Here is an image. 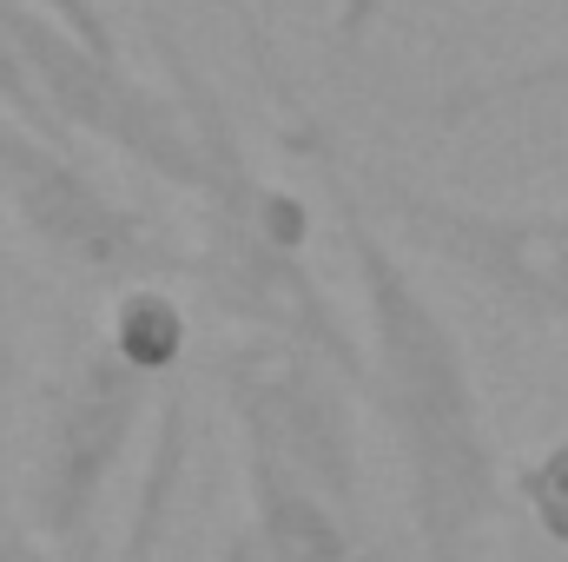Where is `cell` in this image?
<instances>
[{
	"label": "cell",
	"mask_w": 568,
	"mask_h": 562,
	"mask_svg": "<svg viewBox=\"0 0 568 562\" xmlns=\"http://www.w3.org/2000/svg\"><path fill=\"white\" fill-rule=\"evenodd\" d=\"M331 225L357 279V338H364V398L384 423L404 476V516L417 562H469L496 516L516 503L496 423L483 404L463 331L424 291V279L390 245L364 192L331 165Z\"/></svg>",
	"instance_id": "cell-1"
},
{
	"label": "cell",
	"mask_w": 568,
	"mask_h": 562,
	"mask_svg": "<svg viewBox=\"0 0 568 562\" xmlns=\"http://www.w3.org/2000/svg\"><path fill=\"white\" fill-rule=\"evenodd\" d=\"M159 53H165L172 93L185 100L199 145H205V192L192 199L199 205V245L185 259V279L199 291V304L232 331L311 344L331 364H344L351 378H364V338H351L324 279L311 272V205L291 185L258 172V159L245 152L219 87L172 40H159Z\"/></svg>",
	"instance_id": "cell-2"
},
{
	"label": "cell",
	"mask_w": 568,
	"mask_h": 562,
	"mask_svg": "<svg viewBox=\"0 0 568 562\" xmlns=\"http://www.w3.org/2000/svg\"><path fill=\"white\" fill-rule=\"evenodd\" d=\"M212 384H219V404L239 430V456L304 476L344 516H357V496H364V430H357L364 378H351L344 364H331L311 344L232 331L212 358Z\"/></svg>",
	"instance_id": "cell-3"
},
{
	"label": "cell",
	"mask_w": 568,
	"mask_h": 562,
	"mask_svg": "<svg viewBox=\"0 0 568 562\" xmlns=\"http://www.w3.org/2000/svg\"><path fill=\"white\" fill-rule=\"evenodd\" d=\"M0 20L13 27V47L53 113V127L73 140H100L120 159H133L145 179L199 199L205 192V145L185 113L179 93L152 87L126 67V53H100L87 47L60 13H47L40 0H0Z\"/></svg>",
	"instance_id": "cell-4"
},
{
	"label": "cell",
	"mask_w": 568,
	"mask_h": 562,
	"mask_svg": "<svg viewBox=\"0 0 568 562\" xmlns=\"http://www.w3.org/2000/svg\"><path fill=\"white\" fill-rule=\"evenodd\" d=\"M159 398L165 391L126 371L100 344V331L60 364L40 404L33 463H27V530L47 556L100 536V503L120 483L140 430L159 423Z\"/></svg>",
	"instance_id": "cell-5"
},
{
	"label": "cell",
	"mask_w": 568,
	"mask_h": 562,
	"mask_svg": "<svg viewBox=\"0 0 568 562\" xmlns=\"http://www.w3.org/2000/svg\"><path fill=\"white\" fill-rule=\"evenodd\" d=\"M344 179L384 225L417 239L429 259L463 272L516 318L568 338V205H483L377 165H344Z\"/></svg>",
	"instance_id": "cell-6"
},
{
	"label": "cell",
	"mask_w": 568,
	"mask_h": 562,
	"mask_svg": "<svg viewBox=\"0 0 568 562\" xmlns=\"http://www.w3.org/2000/svg\"><path fill=\"white\" fill-rule=\"evenodd\" d=\"M0 205L13 232L67 279L126 291L185 272V259L159 239L140 205H126L100 172H87L67 140H47L13 113H0Z\"/></svg>",
	"instance_id": "cell-7"
},
{
	"label": "cell",
	"mask_w": 568,
	"mask_h": 562,
	"mask_svg": "<svg viewBox=\"0 0 568 562\" xmlns=\"http://www.w3.org/2000/svg\"><path fill=\"white\" fill-rule=\"evenodd\" d=\"M239 490H245V523L284 550L291 562H351L357 556V516H344L324 490H311L304 476L272 470V463H252L239 456Z\"/></svg>",
	"instance_id": "cell-8"
},
{
	"label": "cell",
	"mask_w": 568,
	"mask_h": 562,
	"mask_svg": "<svg viewBox=\"0 0 568 562\" xmlns=\"http://www.w3.org/2000/svg\"><path fill=\"white\" fill-rule=\"evenodd\" d=\"M100 344L140 371L145 384L172 391L179 371H185V351H192V311L185 298H172L165 284H126L106 298V318H100Z\"/></svg>",
	"instance_id": "cell-9"
},
{
	"label": "cell",
	"mask_w": 568,
	"mask_h": 562,
	"mask_svg": "<svg viewBox=\"0 0 568 562\" xmlns=\"http://www.w3.org/2000/svg\"><path fill=\"white\" fill-rule=\"evenodd\" d=\"M568 93V40L523 60V67H503V73H469L456 87H443L429 100V127L436 133H463L476 120H496V113H516V107H536V100H556Z\"/></svg>",
	"instance_id": "cell-10"
},
{
	"label": "cell",
	"mask_w": 568,
	"mask_h": 562,
	"mask_svg": "<svg viewBox=\"0 0 568 562\" xmlns=\"http://www.w3.org/2000/svg\"><path fill=\"white\" fill-rule=\"evenodd\" d=\"M509 496H516L523 523L536 530V543L556 562H568V436L536 443V450L509 470Z\"/></svg>",
	"instance_id": "cell-11"
},
{
	"label": "cell",
	"mask_w": 568,
	"mask_h": 562,
	"mask_svg": "<svg viewBox=\"0 0 568 562\" xmlns=\"http://www.w3.org/2000/svg\"><path fill=\"white\" fill-rule=\"evenodd\" d=\"M0 113L27 120V127H33V133H47V140H67V133L53 127V113H47V100H40V87H33V73H27V60H20L13 27H7V20H0Z\"/></svg>",
	"instance_id": "cell-12"
},
{
	"label": "cell",
	"mask_w": 568,
	"mask_h": 562,
	"mask_svg": "<svg viewBox=\"0 0 568 562\" xmlns=\"http://www.w3.org/2000/svg\"><path fill=\"white\" fill-rule=\"evenodd\" d=\"M13 351H20V272H13V219L0 205V384L13 378Z\"/></svg>",
	"instance_id": "cell-13"
},
{
	"label": "cell",
	"mask_w": 568,
	"mask_h": 562,
	"mask_svg": "<svg viewBox=\"0 0 568 562\" xmlns=\"http://www.w3.org/2000/svg\"><path fill=\"white\" fill-rule=\"evenodd\" d=\"M47 13H60L87 47H100V53H120V27H113V13L100 7V0H40Z\"/></svg>",
	"instance_id": "cell-14"
},
{
	"label": "cell",
	"mask_w": 568,
	"mask_h": 562,
	"mask_svg": "<svg viewBox=\"0 0 568 562\" xmlns=\"http://www.w3.org/2000/svg\"><path fill=\"white\" fill-rule=\"evenodd\" d=\"M317 7H324V20H331V33H337L344 47H364L390 0H317Z\"/></svg>",
	"instance_id": "cell-15"
},
{
	"label": "cell",
	"mask_w": 568,
	"mask_h": 562,
	"mask_svg": "<svg viewBox=\"0 0 568 562\" xmlns=\"http://www.w3.org/2000/svg\"><path fill=\"white\" fill-rule=\"evenodd\" d=\"M212 562H291L284 550H272L252 523H232V530H219V543H212Z\"/></svg>",
	"instance_id": "cell-16"
},
{
	"label": "cell",
	"mask_w": 568,
	"mask_h": 562,
	"mask_svg": "<svg viewBox=\"0 0 568 562\" xmlns=\"http://www.w3.org/2000/svg\"><path fill=\"white\" fill-rule=\"evenodd\" d=\"M47 562H106V550H100V536H87V543H73V550H53Z\"/></svg>",
	"instance_id": "cell-17"
}]
</instances>
